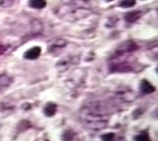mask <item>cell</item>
Wrapping results in <instances>:
<instances>
[{
    "mask_svg": "<svg viewBox=\"0 0 158 141\" xmlns=\"http://www.w3.org/2000/svg\"><path fill=\"white\" fill-rule=\"evenodd\" d=\"M108 110L103 103H90L81 110V117L91 129H103L106 125Z\"/></svg>",
    "mask_w": 158,
    "mask_h": 141,
    "instance_id": "6da1fadb",
    "label": "cell"
},
{
    "mask_svg": "<svg viewBox=\"0 0 158 141\" xmlns=\"http://www.w3.org/2000/svg\"><path fill=\"white\" fill-rule=\"evenodd\" d=\"M91 13V10L77 7L67 4H63L56 9V16L67 22H75L84 19Z\"/></svg>",
    "mask_w": 158,
    "mask_h": 141,
    "instance_id": "7a4b0ae2",
    "label": "cell"
},
{
    "mask_svg": "<svg viewBox=\"0 0 158 141\" xmlns=\"http://www.w3.org/2000/svg\"><path fill=\"white\" fill-rule=\"evenodd\" d=\"M63 4L74 6L77 7L92 10L98 4L97 0H62Z\"/></svg>",
    "mask_w": 158,
    "mask_h": 141,
    "instance_id": "3957f363",
    "label": "cell"
},
{
    "mask_svg": "<svg viewBox=\"0 0 158 141\" xmlns=\"http://www.w3.org/2000/svg\"><path fill=\"white\" fill-rule=\"evenodd\" d=\"M138 46L136 43L133 41H126L123 43L122 44L118 46V48L115 50V55L117 57L119 56H123L127 54H130L131 52H134L137 50Z\"/></svg>",
    "mask_w": 158,
    "mask_h": 141,
    "instance_id": "277c9868",
    "label": "cell"
},
{
    "mask_svg": "<svg viewBox=\"0 0 158 141\" xmlns=\"http://www.w3.org/2000/svg\"><path fill=\"white\" fill-rule=\"evenodd\" d=\"M85 79V72L82 70H76L72 73L71 76L69 77L68 79V86L69 87H77Z\"/></svg>",
    "mask_w": 158,
    "mask_h": 141,
    "instance_id": "5b68a950",
    "label": "cell"
},
{
    "mask_svg": "<svg viewBox=\"0 0 158 141\" xmlns=\"http://www.w3.org/2000/svg\"><path fill=\"white\" fill-rule=\"evenodd\" d=\"M78 62V58L75 57H71V56H67L63 58H61L56 64V68L59 71H64V70H67L69 67L72 66V65L75 64V63Z\"/></svg>",
    "mask_w": 158,
    "mask_h": 141,
    "instance_id": "8992f818",
    "label": "cell"
},
{
    "mask_svg": "<svg viewBox=\"0 0 158 141\" xmlns=\"http://www.w3.org/2000/svg\"><path fill=\"white\" fill-rule=\"evenodd\" d=\"M13 78L6 73H0V92L6 91L11 85Z\"/></svg>",
    "mask_w": 158,
    "mask_h": 141,
    "instance_id": "52a82bcc",
    "label": "cell"
},
{
    "mask_svg": "<svg viewBox=\"0 0 158 141\" xmlns=\"http://www.w3.org/2000/svg\"><path fill=\"white\" fill-rule=\"evenodd\" d=\"M40 54H41V48L40 46H34L25 52V58L29 60H35L40 57Z\"/></svg>",
    "mask_w": 158,
    "mask_h": 141,
    "instance_id": "ba28073f",
    "label": "cell"
},
{
    "mask_svg": "<svg viewBox=\"0 0 158 141\" xmlns=\"http://www.w3.org/2000/svg\"><path fill=\"white\" fill-rule=\"evenodd\" d=\"M142 14L140 11H131V12H128L127 14H125L124 16V19L127 22H129V23H134V22H137L138 19H140L141 17H142Z\"/></svg>",
    "mask_w": 158,
    "mask_h": 141,
    "instance_id": "9c48e42d",
    "label": "cell"
},
{
    "mask_svg": "<svg viewBox=\"0 0 158 141\" xmlns=\"http://www.w3.org/2000/svg\"><path fill=\"white\" fill-rule=\"evenodd\" d=\"M141 90L144 94H150L155 91V88L149 81L144 80L141 83Z\"/></svg>",
    "mask_w": 158,
    "mask_h": 141,
    "instance_id": "30bf717a",
    "label": "cell"
},
{
    "mask_svg": "<svg viewBox=\"0 0 158 141\" xmlns=\"http://www.w3.org/2000/svg\"><path fill=\"white\" fill-rule=\"evenodd\" d=\"M56 111H57V106L55 103H48L44 109V112L48 117H52L53 115H56Z\"/></svg>",
    "mask_w": 158,
    "mask_h": 141,
    "instance_id": "8fae6325",
    "label": "cell"
},
{
    "mask_svg": "<svg viewBox=\"0 0 158 141\" xmlns=\"http://www.w3.org/2000/svg\"><path fill=\"white\" fill-rule=\"evenodd\" d=\"M67 44V42L65 41L64 39H56L55 41L52 42V44L49 46V50L51 51H53V50H56L59 48H62V47H64Z\"/></svg>",
    "mask_w": 158,
    "mask_h": 141,
    "instance_id": "7c38bea8",
    "label": "cell"
},
{
    "mask_svg": "<svg viewBox=\"0 0 158 141\" xmlns=\"http://www.w3.org/2000/svg\"><path fill=\"white\" fill-rule=\"evenodd\" d=\"M29 5L30 7L34 9H43L46 6V0H29Z\"/></svg>",
    "mask_w": 158,
    "mask_h": 141,
    "instance_id": "4fadbf2b",
    "label": "cell"
},
{
    "mask_svg": "<svg viewBox=\"0 0 158 141\" xmlns=\"http://www.w3.org/2000/svg\"><path fill=\"white\" fill-rule=\"evenodd\" d=\"M134 139H135V141H151L149 134L146 132H143L135 136Z\"/></svg>",
    "mask_w": 158,
    "mask_h": 141,
    "instance_id": "5bb4252c",
    "label": "cell"
},
{
    "mask_svg": "<svg viewBox=\"0 0 158 141\" xmlns=\"http://www.w3.org/2000/svg\"><path fill=\"white\" fill-rule=\"evenodd\" d=\"M136 3V0H121L119 6L123 8L132 7Z\"/></svg>",
    "mask_w": 158,
    "mask_h": 141,
    "instance_id": "9a60e30c",
    "label": "cell"
},
{
    "mask_svg": "<svg viewBox=\"0 0 158 141\" xmlns=\"http://www.w3.org/2000/svg\"><path fill=\"white\" fill-rule=\"evenodd\" d=\"M114 137H115V134L112 132H109V133H105L101 136V139L103 141H112Z\"/></svg>",
    "mask_w": 158,
    "mask_h": 141,
    "instance_id": "2e32d148",
    "label": "cell"
},
{
    "mask_svg": "<svg viewBox=\"0 0 158 141\" xmlns=\"http://www.w3.org/2000/svg\"><path fill=\"white\" fill-rule=\"evenodd\" d=\"M15 0H0V6L2 7H8L14 2Z\"/></svg>",
    "mask_w": 158,
    "mask_h": 141,
    "instance_id": "e0dca14e",
    "label": "cell"
},
{
    "mask_svg": "<svg viewBox=\"0 0 158 141\" xmlns=\"http://www.w3.org/2000/svg\"><path fill=\"white\" fill-rule=\"evenodd\" d=\"M106 1H108V2H111V1H113V0H106Z\"/></svg>",
    "mask_w": 158,
    "mask_h": 141,
    "instance_id": "ac0fdd59",
    "label": "cell"
}]
</instances>
